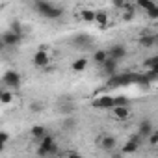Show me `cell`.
I'll return each instance as SVG.
<instances>
[{
    "label": "cell",
    "mask_w": 158,
    "mask_h": 158,
    "mask_svg": "<svg viewBox=\"0 0 158 158\" xmlns=\"http://www.w3.org/2000/svg\"><path fill=\"white\" fill-rule=\"evenodd\" d=\"M34 8L39 11V15L47 17V19H58L63 15V10L54 6L52 2H43V0H37V2H34Z\"/></svg>",
    "instance_id": "6da1fadb"
},
{
    "label": "cell",
    "mask_w": 158,
    "mask_h": 158,
    "mask_svg": "<svg viewBox=\"0 0 158 158\" xmlns=\"http://www.w3.org/2000/svg\"><path fill=\"white\" fill-rule=\"evenodd\" d=\"M134 84V74L132 73H123V74H114L112 78H108V86L110 88H121V86H128Z\"/></svg>",
    "instance_id": "7a4b0ae2"
},
{
    "label": "cell",
    "mask_w": 158,
    "mask_h": 158,
    "mask_svg": "<svg viewBox=\"0 0 158 158\" xmlns=\"http://www.w3.org/2000/svg\"><path fill=\"white\" fill-rule=\"evenodd\" d=\"M56 151H58V145H56L54 138L52 136H47V138L41 139L39 149H37V154L39 156H50V154H56Z\"/></svg>",
    "instance_id": "3957f363"
},
{
    "label": "cell",
    "mask_w": 158,
    "mask_h": 158,
    "mask_svg": "<svg viewBox=\"0 0 158 158\" xmlns=\"http://www.w3.org/2000/svg\"><path fill=\"white\" fill-rule=\"evenodd\" d=\"M2 82L6 88H11V89H17L21 86V74L17 71H8L4 76H2Z\"/></svg>",
    "instance_id": "277c9868"
},
{
    "label": "cell",
    "mask_w": 158,
    "mask_h": 158,
    "mask_svg": "<svg viewBox=\"0 0 158 158\" xmlns=\"http://www.w3.org/2000/svg\"><path fill=\"white\" fill-rule=\"evenodd\" d=\"M93 106L95 108H102V110H114L115 108V102H114V97H110V95H102V97H99V99H95L93 101Z\"/></svg>",
    "instance_id": "5b68a950"
},
{
    "label": "cell",
    "mask_w": 158,
    "mask_h": 158,
    "mask_svg": "<svg viewBox=\"0 0 158 158\" xmlns=\"http://www.w3.org/2000/svg\"><path fill=\"white\" fill-rule=\"evenodd\" d=\"M19 43H21V35H19V34H15V32H11V30H8V32L2 34V45H4V47H15V45H19Z\"/></svg>",
    "instance_id": "8992f818"
},
{
    "label": "cell",
    "mask_w": 158,
    "mask_h": 158,
    "mask_svg": "<svg viewBox=\"0 0 158 158\" xmlns=\"http://www.w3.org/2000/svg\"><path fill=\"white\" fill-rule=\"evenodd\" d=\"M117 63L119 61H115V60H112V58H108L101 67H102V73L108 76V78H112L114 74H117Z\"/></svg>",
    "instance_id": "52a82bcc"
},
{
    "label": "cell",
    "mask_w": 158,
    "mask_h": 158,
    "mask_svg": "<svg viewBox=\"0 0 158 158\" xmlns=\"http://www.w3.org/2000/svg\"><path fill=\"white\" fill-rule=\"evenodd\" d=\"M108 54H110L112 60L119 61V60H123V58L127 56V47H125V45H114V47L108 50Z\"/></svg>",
    "instance_id": "ba28073f"
},
{
    "label": "cell",
    "mask_w": 158,
    "mask_h": 158,
    "mask_svg": "<svg viewBox=\"0 0 158 158\" xmlns=\"http://www.w3.org/2000/svg\"><path fill=\"white\" fill-rule=\"evenodd\" d=\"M154 132V128H152V123H151V119H141V123H139V128H138V134L141 136V138H149L151 134Z\"/></svg>",
    "instance_id": "9c48e42d"
},
{
    "label": "cell",
    "mask_w": 158,
    "mask_h": 158,
    "mask_svg": "<svg viewBox=\"0 0 158 158\" xmlns=\"http://www.w3.org/2000/svg\"><path fill=\"white\" fill-rule=\"evenodd\" d=\"M115 145H117V139L114 138V136H102V139H101V147L106 151V152H114L115 151Z\"/></svg>",
    "instance_id": "30bf717a"
},
{
    "label": "cell",
    "mask_w": 158,
    "mask_h": 158,
    "mask_svg": "<svg viewBox=\"0 0 158 158\" xmlns=\"http://www.w3.org/2000/svg\"><path fill=\"white\" fill-rule=\"evenodd\" d=\"M48 54H47V50H37L35 54H34V65L35 67H45V65H48Z\"/></svg>",
    "instance_id": "8fae6325"
},
{
    "label": "cell",
    "mask_w": 158,
    "mask_h": 158,
    "mask_svg": "<svg viewBox=\"0 0 158 158\" xmlns=\"http://www.w3.org/2000/svg\"><path fill=\"white\" fill-rule=\"evenodd\" d=\"M156 41H158V37H156V35H149V34H145V35L139 37V45H141L143 48H151V47H154Z\"/></svg>",
    "instance_id": "7c38bea8"
},
{
    "label": "cell",
    "mask_w": 158,
    "mask_h": 158,
    "mask_svg": "<svg viewBox=\"0 0 158 158\" xmlns=\"http://www.w3.org/2000/svg\"><path fill=\"white\" fill-rule=\"evenodd\" d=\"M114 115H115L119 121H127L128 115H130V112H128L127 106H115V108H114Z\"/></svg>",
    "instance_id": "4fadbf2b"
},
{
    "label": "cell",
    "mask_w": 158,
    "mask_h": 158,
    "mask_svg": "<svg viewBox=\"0 0 158 158\" xmlns=\"http://www.w3.org/2000/svg\"><path fill=\"white\" fill-rule=\"evenodd\" d=\"M73 43H74L76 47H86V45L91 43V37H89L88 34H78V35H74Z\"/></svg>",
    "instance_id": "5bb4252c"
},
{
    "label": "cell",
    "mask_w": 158,
    "mask_h": 158,
    "mask_svg": "<svg viewBox=\"0 0 158 158\" xmlns=\"http://www.w3.org/2000/svg\"><path fill=\"white\" fill-rule=\"evenodd\" d=\"M30 134H32L34 138H37V139H43V138H47V136H48V134H47V128H45V127H41V125L32 127Z\"/></svg>",
    "instance_id": "9a60e30c"
},
{
    "label": "cell",
    "mask_w": 158,
    "mask_h": 158,
    "mask_svg": "<svg viewBox=\"0 0 158 158\" xmlns=\"http://www.w3.org/2000/svg\"><path fill=\"white\" fill-rule=\"evenodd\" d=\"M108 58H110L108 50H97V52L93 54V61H95V63H99V65H102Z\"/></svg>",
    "instance_id": "2e32d148"
},
{
    "label": "cell",
    "mask_w": 158,
    "mask_h": 158,
    "mask_svg": "<svg viewBox=\"0 0 158 158\" xmlns=\"http://www.w3.org/2000/svg\"><path fill=\"white\" fill-rule=\"evenodd\" d=\"M138 147H139V143H136V141H132V139H128L125 145H123V154H132V152H136L138 151Z\"/></svg>",
    "instance_id": "e0dca14e"
},
{
    "label": "cell",
    "mask_w": 158,
    "mask_h": 158,
    "mask_svg": "<svg viewBox=\"0 0 158 158\" xmlns=\"http://www.w3.org/2000/svg\"><path fill=\"white\" fill-rule=\"evenodd\" d=\"M86 67H88V58H78V60L73 61V71H76V73L84 71Z\"/></svg>",
    "instance_id": "ac0fdd59"
},
{
    "label": "cell",
    "mask_w": 158,
    "mask_h": 158,
    "mask_svg": "<svg viewBox=\"0 0 158 158\" xmlns=\"http://www.w3.org/2000/svg\"><path fill=\"white\" fill-rule=\"evenodd\" d=\"M138 6L149 13V11H151V10H154L158 4H156V2H152V0H138Z\"/></svg>",
    "instance_id": "d6986e66"
},
{
    "label": "cell",
    "mask_w": 158,
    "mask_h": 158,
    "mask_svg": "<svg viewBox=\"0 0 158 158\" xmlns=\"http://www.w3.org/2000/svg\"><path fill=\"white\" fill-rule=\"evenodd\" d=\"M95 17H97V11H91V10H84V11H82V19H84L86 23H93Z\"/></svg>",
    "instance_id": "ffe728a7"
},
{
    "label": "cell",
    "mask_w": 158,
    "mask_h": 158,
    "mask_svg": "<svg viewBox=\"0 0 158 158\" xmlns=\"http://www.w3.org/2000/svg\"><path fill=\"white\" fill-rule=\"evenodd\" d=\"M11 101H13V95L8 89H2V93H0V102H2V104H10Z\"/></svg>",
    "instance_id": "44dd1931"
},
{
    "label": "cell",
    "mask_w": 158,
    "mask_h": 158,
    "mask_svg": "<svg viewBox=\"0 0 158 158\" xmlns=\"http://www.w3.org/2000/svg\"><path fill=\"white\" fill-rule=\"evenodd\" d=\"M143 65L151 71L152 67H156V65H158V56H151V58H147V60L143 61Z\"/></svg>",
    "instance_id": "7402d4cb"
},
{
    "label": "cell",
    "mask_w": 158,
    "mask_h": 158,
    "mask_svg": "<svg viewBox=\"0 0 158 158\" xmlns=\"http://www.w3.org/2000/svg\"><path fill=\"white\" fill-rule=\"evenodd\" d=\"M95 21H97L101 26H106V23H108V15H106L104 11H97V17H95Z\"/></svg>",
    "instance_id": "603a6c76"
},
{
    "label": "cell",
    "mask_w": 158,
    "mask_h": 158,
    "mask_svg": "<svg viewBox=\"0 0 158 158\" xmlns=\"http://www.w3.org/2000/svg\"><path fill=\"white\" fill-rule=\"evenodd\" d=\"M114 102H115V106H127L128 104V99L125 95H119V97H114Z\"/></svg>",
    "instance_id": "cb8c5ba5"
},
{
    "label": "cell",
    "mask_w": 158,
    "mask_h": 158,
    "mask_svg": "<svg viewBox=\"0 0 158 158\" xmlns=\"http://www.w3.org/2000/svg\"><path fill=\"white\" fill-rule=\"evenodd\" d=\"M149 145H152V147L158 145V130H154V132L149 136Z\"/></svg>",
    "instance_id": "d4e9b609"
},
{
    "label": "cell",
    "mask_w": 158,
    "mask_h": 158,
    "mask_svg": "<svg viewBox=\"0 0 158 158\" xmlns=\"http://www.w3.org/2000/svg\"><path fill=\"white\" fill-rule=\"evenodd\" d=\"M127 8H128V10L125 11V21H132V19H134V11H132L130 6H127Z\"/></svg>",
    "instance_id": "484cf974"
},
{
    "label": "cell",
    "mask_w": 158,
    "mask_h": 158,
    "mask_svg": "<svg viewBox=\"0 0 158 158\" xmlns=\"http://www.w3.org/2000/svg\"><path fill=\"white\" fill-rule=\"evenodd\" d=\"M0 139H2V147H6V143L10 139V134L8 132H2V134H0Z\"/></svg>",
    "instance_id": "4316f807"
},
{
    "label": "cell",
    "mask_w": 158,
    "mask_h": 158,
    "mask_svg": "<svg viewBox=\"0 0 158 158\" xmlns=\"http://www.w3.org/2000/svg\"><path fill=\"white\" fill-rule=\"evenodd\" d=\"M147 15H149V19H158V6H156L154 10H151Z\"/></svg>",
    "instance_id": "83f0119b"
},
{
    "label": "cell",
    "mask_w": 158,
    "mask_h": 158,
    "mask_svg": "<svg viewBox=\"0 0 158 158\" xmlns=\"http://www.w3.org/2000/svg\"><path fill=\"white\" fill-rule=\"evenodd\" d=\"M67 158H82V156H80V154H78V152H71V154H69Z\"/></svg>",
    "instance_id": "f1b7e54d"
},
{
    "label": "cell",
    "mask_w": 158,
    "mask_h": 158,
    "mask_svg": "<svg viewBox=\"0 0 158 158\" xmlns=\"http://www.w3.org/2000/svg\"><path fill=\"white\" fill-rule=\"evenodd\" d=\"M32 110H34V112H39V110H41V106H39V102H35V104L32 106Z\"/></svg>",
    "instance_id": "f546056e"
},
{
    "label": "cell",
    "mask_w": 158,
    "mask_h": 158,
    "mask_svg": "<svg viewBox=\"0 0 158 158\" xmlns=\"http://www.w3.org/2000/svg\"><path fill=\"white\" fill-rule=\"evenodd\" d=\"M74 125V119H69V121H65V127H73Z\"/></svg>",
    "instance_id": "4dcf8cb0"
},
{
    "label": "cell",
    "mask_w": 158,
    "mask_h": 158,
    "mask_svg": "<svg viewBox=\"0 0 158 158\" xmlns=\"http://www.w3.org/2000/svg\"><path fill=\"white\" fill-rule=\"evenodd\" d=\"M151 71H152V73H154V74H156V76H158V65H156V67H152V69H151Z\"/></svg>",
    "instance_id": "1f68e13d"
},
{
    "label": "cell",
    "mask_w": 158,
    "mask_h": 158,
    "mask_svg": "<svg viewBox=\"0 0 158 158\" xmlns=\"http://www.w3.org/2000/svg\"><path fill=\"white\" fill-rule=\"evenodd\" d=\"M112 158H123V154H114Z\"/></svg>",
    "instance_id": "d6a6232c"
}]
</instances>
